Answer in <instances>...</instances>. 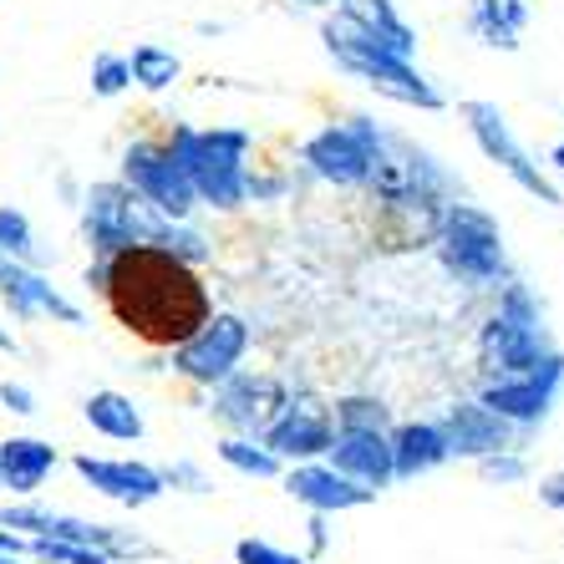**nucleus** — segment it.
<instances>
[{"label": "nucleus", "instance_id": "obj_1", "mask_svg": "<svg viewBox=\"0 0 564 564\" xmlns=\"http://www.w3.org/2000/svg\"><path fill=\"white\" fill-rule=\"evenodd\" d=\"M87 285L107 301L112 321L143 346H169L173 351L214 315V295L204 275L194 264L173 260L169 250H153V245H128L118 254L93 260Z\"/></svg>", "mask_w": 564, "mask_h": 564}, {"label": "nucleus", "instance_id": "obj_2", "mask_svg": "<svg viewBox=\"0 0 564 564\" xmlns=\"http://www.w3.org/2000/svg\"><path fill=\"white\" fill-rule=\"evenodd\" d=\"M77 209H82V235H87V245H93L97 260H102V254L128 250V245L169 250L173 260L194 264V270L214 260V239L204 235V229L163 219V214L148 209L143 198L132 194L122 178H102V184H93L87 194H82Z\"/></svg>", "mask_w": 564, "mask_h": 564}, {"label": "nucleus", "instance_id": "obj_3", "mask_svg": "<svg viewBox=\"0 0 564 564\" xmlns=\"http://www.w3.org/2000/svg\"><path fill=\"white\" fill-rule=\"evenodd\" d=\"M163 148L188 173L198 204H209L219 214H235L250 204V153H254L250 128H188V122H173L163 132Z\"/></svg>", "mask_w": 564, "mask_h": 564}, {"label": "nucleus", "instance_id": "obj_4", "mask_svg": "<svg viewBox=\"0 0 564 564\" xmlns=\"http://www.w3.org/2000/svg\"><path fill=\"white\" fill-rule=\"evenodd\" d=\"M321 41H326L330 62L341 66V72H351L356 82H367L371 93L387 97V102L417 107V112H443L447 107L443 87H437L433 77H422L417 62L392 56L387 46H377V36H367L351 15H341V11L326 15V21H321Z\"/></svg>", "mask_w": 564, "mask_h": 564}, {"label": "nucleus", "instance_id": "obj_5", "mask_svg": "<svg viewBox=\"0 0 564 564\" xmlns=\"http://www.w3.org/2000/svg\"><path fill=\"white\" fill-rule=\"evenodd\" d=\"M554 351H560V346H554L550 315L534 301V290H529L524 280H503L499 305H494V315L484 321V336H478V356H484L488 377L529 371Z\"/></svg>", "mask_w": 564, "mask_h": 564}, {"label": "nucleus", "instance_id": "obj_6", "mask_svg": "<svg viewBox=\"0 0 564 564\" xmlns=\"http://www.w3.org/2000/svg\"><path fill=\"white\" fill-rule=\"evenodd\" d=\"M433 250L453 280L473 290H499L509 280V250H503L499 219L478 204H443L433 224Z\"/></svg>", "mask_w": 564, "mask_h": 564}, {"label": "nucleus", "instance_id": "obj_7", "mask_svg": "<svg viewBox=\"0 0 564 564\" xmlns=\"http://www.w3.org/2000/svg\"><path fill=\"white\" fill-rule=\"evenodd\" d=\"M458 118H463V128H468L473 143L484 148L488 163H499V173H509L513 184L524 188L529 198H539L544 209H564V188L554 184L550 173H544V163L519 143V132L509 128V118L499 112V102L468 97V102H458Z\"/></svg>", "mask_w": 564, "mask_h": 564}, {"label": "nucleus", "instance_id": "obj_8", "mask_svg": "<svg viewBox=\"0 0 564 564\" xmlns=\"http://www.w3.org/2000/svg\"><path fill=\"white\" fill-rule=\"evenodd\" d=\"M0 529H15L26 539H66V544H87V550H102L107 560H153V544L138 539L132 529L118 524H97V519H82V513H62V509H46L36 499H21V503H0Z\"/></svg>", "mask_w": 564, "mask_h": 564}, {"label": "nucleus", "instance_id": "obj_9", "mask_svg": "<svg viewBox=\"0 0 564 564\" xmlns=\"http://www.w3.org/2000/svg\"><path fill=\"white\" fill-rule=\"evenodd\" d=\"M381 128L371 118H346L311 132L301 143V169L330 188H367Z\"/></svg>", "mask_w": 564, "mask_h": 564}, {"label": "nucleus", "instance_id": "obj_10", "mask_svg": "<svg viewBox=\"0 0 564 564\" xmlns=\"http://www.w3.org/2000/svg\"><path fill=\"white\" fill-rule=\"evenodd\" d=\"M122 184L132 188V194L143 198L148 209H158L163 219L173 224H188L198 209V194L194 184H188V173L173 163V153L163 148V138H138V143L122 148Z\"/></svg>", "mask_w": 564, "mask_h": 564}, {"label": "nucleus", "instance_id": "obj_11", "mask_svg": "<svg viewBox=\"0 0 564 564\" xmlns=\"http://www.w3.org/2000/svg\"><path fill=\"white\" fill-rule=\"evenodd\" d=\"M560 392H564V351H554L529 371H513V377H484L478 402H484L488 412H499L503 422H513V427L529 437L534 427H544V417L554 412Z\"/></svg>", "mask_w": 564, "mask_h": 564}, {"label": "nucleus", "instance_id": "obj_12", "mask_svg": "<svg viewBox=\"0 0 564 564\" xmlns=\"http://www.w3.org/2000/svg\"><path fill=\"white\" fill-rule=\"evenodd\" d=\"M254 336H250V321L245 315H229V311H214L194 336L173 346V371L198 387H219L224 377H235L250 356Z\"/></svg>", "mask_w": 564, "mask_h": 564}, {"label": "nucleus", "instance_id": "obj_13", "mask_svg": "<svg viewBox=\"0 0 564 564\" xmlns=\"http://www.w3.org/2000/svg\"><path fill=\"white\" fill-rule=\"evenodd\" d=\"M330 433H336V422H330V408L321 397H285L275 408V417L264 422L260 443L275 453L280 463H311V458H326L330 447Z\"/></svg>", "mask_w": 564, "mask_h": 564}, {"label": "nucleus", "instance_id": "obj_14", "mask_svg": "<svg viewBox=\"0 0 564 564\" xmlns=\"http://www.w3.org/2000/svg\"><path fill=\"white\" fill-rule=\"evenodd\" d=\"M0 311H11L15 321H62L72 330L87 326V311L77 301H66L46 270L15 264L6 254H0Z\"/></svg>", "mask_w": 564, "mask_h": 564}, {"label": "nucleus", "instance_id": "obj_15", "mask_svg": "<svg viewBox=\"0 0 564 564\" xmlns=\"http://www.w3.org/2000/svg\"><path fill=\"white\" fill-rule=\"evenodd\" d=\"M285 402L275 377H260V371H245L239 367L235 377H224L214 387V417L224 422V433H239V437H260L264 422L275 417V408Z\"/></svg>", "mask_w": 564, "mask_h": 564}, {"label": "nucleus", "instance_id": "obj_16", "mask_svg": "<svg viewBox=\"0 0 564 564\" xmlns=\"http://www.w3.org/2000/svg\"><path fill=\"white\" fill-rule=\"evenodd\" d=\"M72 468H77V478L93 488V494L122 503V509H148V503H158L163 494H169V488H163V473H158L153 463H138V458H97V453H77Z\"/></svg>", "mask_w": 564, "mask_h": 564}, {"label": "nucleus", "instance_id": "obj_17", "mask_svg": "<svg viewBox=\"0 0 564 564\" xmlns=\"http://www.w3.org/2000/svg\"><path fill=\"white\" fill-rule=\"evenodd\" d=\"M280 484H285V494L295 503H305L311 513H351V509H367L377 494L361 484H351L346 473H336L326 458H311V463H290L285 473H280Z\"/></svg>", "mask_w": 564, "mask_h": 564}, {"label": "nucleus", "instance_id": "obj_18", "mask_svg": "<svg viewBox=\"0 0 564 564\" xmlns=\"http://www.w3.org/2000/svg\"><path fill=\"white\" fill-rule=\"evenodd\" d=\"M443 437H447V453L453 458H488V453H499V447H519L524 443V433L513 427V422H503L499 412H488L484 402H453V408L443 412Z\"/></svg>", "mask_w": 564, "mask_h": 564}, {"label": "nucleus", "instance_id": "obj_19", "mask_svg": "<svg viewBox=\"0 0 564 564\" xmlns=\"http://www.w3.org/2000/svg\"><path fill=\"white\" fill-rule=\"evenodd\" d=\"M326 463L336 473H346L351 484L371 488V494L397 484L392 478V437L377 433V427H336L330 447H326Z\"/></svg>", "mask_w": 564, "mask_h": 564}, {"label": "nucleus", "instance_id": "obj_20", "mask_svg": "<svg viewBox=\"0 0 564 564\" xmlns=\"http://www.w3.org/2000/svg\"><path fill=\"white\" fill-rule=\"evenodd\" d=\"M56 468V447L46 437H6L0 443V488L15 499H36Z\"/></svg>", "mask_w": 564, "mask_h": 564}, {"label": "nucleus", "instance_id": "obj_21", "mask_svg": "<svg viewBox=\"0 0 564 564\" xmlns=\"http://www.w3.org/2000/svg\"><path fill=\"white\" fill-rule=\"evenodd\" d=\"M387 437H392V478L397 484H408V478H422V473L453 463L447 437L437 422H402V427H392Z\"/></svg>", "mask_w": 564, "mask_h": 564}, {"label": "nucleus", "instance_id": "obj_22", "mask_svg": "<svg viewBox=\"0 0 564 564\" xmlns=\"http://www.w3.org/2000/svg\"><path fill=\"white\" fill-rule=\"evenodd\" d=\"M463 26L494 52H519L529 31V6L524 0H468Z\"/></svg>", "mask_w": 564, "mask_h": 564}, {"label": "nucleus", "instance_id": "obj_23", "mask_svg": "<svg viewBox=\"0 0 564 564\" xmlns=\"http://www.w3.org/2000/svg\"><path fill=\"white\" fill-rule=\"evenodd\" d=\"M336 11L351 15L356 26L377 36V46H387L392 56H417V31L402 11H397V0H336Z\"/></svg>", "mask_w": 564, "mask_h": 564}, {"label": "nucleus", "instance_id": "obj_24", "mask_svg": "<svg viewBox=\"0 0 564 564\" xmlns=\"http://www.w3.org/2000/svg\"><path fill=\"white\" fill-rule=\"evenodd\" d=\"M82 417H87L93 433L112 437V443H138V437L148 433L143 408H138L128 392H93L82 402Z\"/></svg>", "mask_w": 564, "mask_h": 564}, {"label": "nucleus", "instance_id": "obj_25", "mask_svg": "<svg viewBox=\"0 0 564 564\" xmlns=\"http://www.w3.org/2000/svg\"><path fill=\"white\" fill-rule=\"evenodd\" d=\"M128 72H132V87H143V93H169L173 82L184 77V62H178V52H169V46L143 41V46H132Z\"/></svg>", "mask_w": 564, "mask_h": 564}, {"label": "nucleus", "instance_id": "obj_26", "mask_svg": "<svg viewBox=\"0 0 564 564\" xmlns=\"http://www.w3.org/2000/svg\"><path fill=\"white\" fill-rule=\"evenodd\" d=\"M0 254L15 264H31V270H46V250L36 245V229L15 204H0Z\"/></svg>", "mask_w": 564, "mask_h": 564}, {"label": "nucleus", "instance_id": "obj_27", "mask_svg": "<svg viewBox=\"0 0 564 564\" xmlns=\"http://www.w3.org/2000/svg\"><path fill=\"white\" fill-rule=\"evenodd\" d=\"M219 458L229 463L235 473H245V478H280V473H285V463H280L275 453L260 443V437L224 433V437H219Z\"/></svg>", "mask_w": 564, "mask_h": 564}, {"label": "nucleus", "instance_id": "obj_28", "mask_svg": "<svg viewBox=\"0 0 564 564\" xmlns=\"http://www.w3.org/2000/svg\"><path fill=\"white\" fill-rule=\"evenodd\" d=\"M330 422L336 427H377V433H392V412L381 408L377 397H341L330 408Z\"/></svg>", "mask_w": 564, "mask_h": 564}, {"label": "nucleus", "instance_id": "obj_29", "mask_svg": "<svg viewBox=\"0 0 564 564\" xmlns=\"http://www.w3.org/2000/svg\"><path fill=\"white\" fill-rule=\"evenodd\" d=\"M478 468V478H484L488 488H513L529 478V458L519 453V447H499V453H488V458L473 463Z\"/></svg>", "mask_w": 564, "mask_h": 564}, {"label": "nucleus", "instance_id": "obj_30", "mask_svg": "<svg viewBox=\"0 0 564 564\" xmlns=\"http://www.w3.org/2000/svg\"><path fill=\"white\" fill-rule=\"evenodd\" d=\"M31 564H112L102 550H87V544H66V539H31L26 544Z\"/></svg>", "mask_w": 564, "mask_h": 564}, {"label": "nucleus", "instance_id": "obj_31", "mask_svg": "<svg viewBox=\"0 0 564 564\" xmlns=\"http://www.w3.org/2000/svg\"><path fill=\"white\" fill-rule=\"evenodd\" d=\"M128 87H132L128 56H118V52H97V56H93V93H97V97H122Z\"/></svg>", "mask_w": 564, "mask_h": 564}, {"label": "nucleus", "instance_id": "obj_32", "mask_svg": "<svg viewBox=\"0 0 564 564\" xmlns=\"http://www.w3.org/2000/svg\"><path fill=\"white\" fill-rule=\"evenodd\" d=\"M235 560L239 564H305V554H290L280 544H270V539H239Z\"/></svg>", "mask_w": 564, "mask_h": 564}, {"label": "nucleus", "instance_id": "obj_33", "mask_svg": "<svg viewBox=\"0 0 564 564\" xmlns=\"http://www.w3.org/2000/svg\"><path fill=\"white\" fill-rule=\"evenodd\" d=\"M163 473V488H184V494H209V473L198 468V463H188V458H178V463H169V468H158Z\"/></svg>", "mask_w": 564, "mask_h": 564}, {"label": "nucleus", "instance_id": "obj_34", "mask_svg": "<svg viewBox=\"0 0 564 564\" xmlns=\"http://www.w3.org/2000/svg\"><path fill=\"white\" fill-rule=\"evenodd\" d=\"M0 402H6V412H15V417H31V412H36V397H31L26 381H0Z\"/></svg>", "mask_w": 564, "mask_h": 564}, {"label": "nucleus", "instance_id": "obj_35", "mask_svg": "<svg viewBox=\"0 0 564 564\" xmlns=\"http://www.w3.org/2000/svg\"><path fill=\"white\" fill-rule=\"evenodd\" d=\"M539 503L554 513H564V468L550 473V478H539Z\"/></svg>", "mask_w": 564, "mask_h": 564}, {"label": "nucleus", "instance_id": "obj_36", "mask_svg": "<svg viewBox=\"0 0 564 564\" xmlns=\"http://www.w3.org/2000/svg\"><path fill=\"white\" fill-rule=\"evenodd\" d=\"M26 534H15V529H0V554H15V560H26Z\"/></svg>", "mask_w": 564, "mask_h": 564}, {"label": "nucleus", "instance_id": "obj_37", "mask_svg": "<svg viewBox=\"0 0 564 564\" xmlns=\"http://www.w3.org/2000/svg\"><path fill=\"white\" fill-rule=\"evenodd\" d=\"M544 173H550V178H560V184H564V138L550 148V153H544Z\"/></svg>", "mask_w": 564, "mask_h": 564}, {"label": "nucleus", "instance_id": "obj_38", "mask_svg": "<svg viewBox=\"0 0 564 564\" xmlns=\"http://www.w3.org/2000/svg\"><path fill=\"white\" fill-rule=\"evenodd\" d=\"M0 351H6V356L21 351V346H15V336H11V326H6V311H0Z\"/></svg>", "mask_w": 564, "mask_h": 564}, {"label": "nucleus", "instance_id": "obj_39", "mask_svg": "<svg viewBox=\"0 0 564 564\" xmlns=\"http://www.w3.org/2000/svg\"><path fill=\"white\" fill-rule=\"evenodd\" d=\"M295 6H315V11H330L336 0H295Z\"/></svg>", "mask_w": 564, "mask_h": 564}, {"label": "nucleus", "instance_id": "obj_40", "mask_svg": "<svg viewBox=\"0 0 564 564\" xmlns=\"http://www.w3.org/2000/svg\"><path fill=\"white\" fill-rule=\"evenodd\" d=\"M0 564H31V560H15V554H0Z\"/></svg>", "mask_w": 564, "mask_h": 564}]
</instances>
